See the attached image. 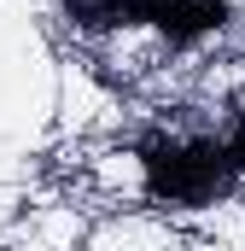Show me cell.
Listing matches in <instances>:
<instances>
[{
    "mask_svg": "<svg viewBox=\"0 0 245 251\" xmlns=\"http://www.w3.org/2000/svg\"><path fill=\"white\" fill-rule=\"evenodd\" d=\"M140 170H146V193L158 204L204 210L245 181V117L222 140H146Z\"/></svg>",
    "mask_w": 245,
    "mask_h": 251,
    "instance_id": "cell-1",
    "label": "cell"
},
{
    "mask_svg": "<svg viewBox=\"0 0 245 251\" xmlns=\"http://www.w3.org/2000/svg\"><path fill=\"white\" fill-rule=\"evenodd\" d=\"M70 24L82 29H117V24H152L175 47H193L228 24V0H64Z\"/></svg>",
    "mask_w": 245,
    "mask_h": 251,
    "instance_id": "cell-2",
    "label": "cell"
}]
</instances>
